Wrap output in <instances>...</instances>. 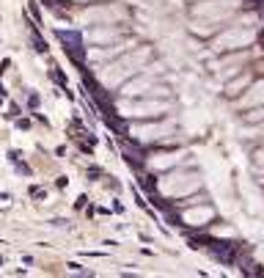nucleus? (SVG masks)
<instances>
[]
</instances>
